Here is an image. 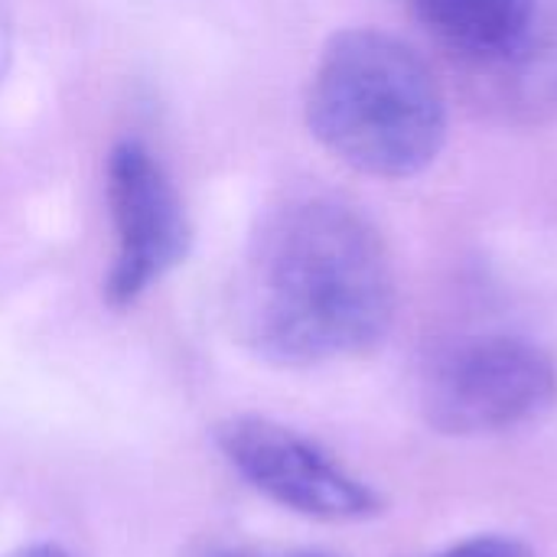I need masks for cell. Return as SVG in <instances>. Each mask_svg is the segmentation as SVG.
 <instances>
[{"label":"cell","mask_w":557,"mask_h":557,"mask_svg":"<svg viewBox=\"0 0 557 557\" xmlns=\"http://www.w3.org/2000/svg\"><path fill=\"white\" fill-rule=\"evenodd\" d=\"M104 193L114 232L104 297L111 307H131L186 258L189 222L166 166L137 137L111 147Z\"/></svg>","instance_id":"cell-6"},{"label":"cell","mask_w":557,"mask_h":557,"mask_svg":"<svg viewBox=\"0 0 557 557\" xmlns=\"http://www.w3.org/2000/svg\"><path fill=\"white\" fill-rule=\"evenodd\" d=\"M310 134L349 170L424 173L447 144V95L418 49L385 29L336 33L310 75Z\"/></svg>","instance_id":"cell-2"},{"label":"cell","mask_w":557,"mask_h":557,"mask_svg":"<svg viewBox=\"0 0 557 557\" xmlns=\"http://www.w3.org/2000/svg\"><path fill=\"white\" fill-rule=\"evenodd\" d=\"M10 49H13V36H10V16H7V7L0 0V78L7 72V62H10Z\"/></svg>","instance_id":"cell-9"},{"label":"cell","mask_w":557,"mask_h":557,"mask_svg":"<svg viewBox=\"0 0 557 557\" xmlns=\"http://www.w3.org/2000/svg\"><path fill=\"white\" fill-rule=\"evenodd\" d=\"M483 104L519 121L557 114L555 0H405Z\"/></svg>","instance_id":"cell-3"},{"label":"cell","mask_w":557,"mask_h":557,"mask_svg":"<svg viewBox=\"0 0 557 557\" xmlns=\"http://www.w3.org/2000/svg\"><path fill=\"white\" fill-rule=\"evenodd\" d=\"M398 313L382 232L336 196H294L248 238L235 274V330L271 366L317 369L369 356Z\"/></svg>","instance_id":"cell-1"},{"label":"cell","mask_w":557,"mask_h":557,"mask_svg":"<svg viewBox=\"0 0 557 557\" xmlns=\"http://www.w3.org/2000/svg\"><path fill=\"white\" fill-rule=\"evenodd\" d=\"M3 557H75L72 552H65V548H59V545H49V542H36V545H23V548H16V552H10V555Z\"/></svg>","instance_id":"cell-8"},{"label":"cell","mask_w":557,"mask_h":557,"mask_svg":"<svg viewBox=\"0 0 557 557\" xmlns=\"http://www.w3.org/2000/svg\"><path fill=\"white\" fill-rule=\"evenodd\" d=\"M557 405V362L539 343L493 333L450 346L424 379V421L444 437H496Z\"/></svg>","instance_id":"cell-4"},{"label":"cell","mask_w":557,"mask_h":557,"mask_svg":"<svg viewBox=\"0 0 557 557\" xmlns=\"http://www.w3.org/2000/svg\"><path fill=\"white\" fill-rule=\"evenodd\" d=\"M434 557H532L529 545L509 535H476L460 545H450L447 552Z\"/></svg>","instance_id":"cell-7"},{"label":"cell","mask_w":557,"mask_h":557,"mask_svg":"<svg viewBox=\"0 0 557 557\" xmlns=\"http://www.w3.org/2000/svg\"><path fill=\"white\" fill-rule=\"evenodd\" d=\"M228 467L264 499L313 522H369L385 512L382 493L307 434L271 418L242 414L219 428Z\"/></svg>","instance_id":"cell-5"}]
</instances>
